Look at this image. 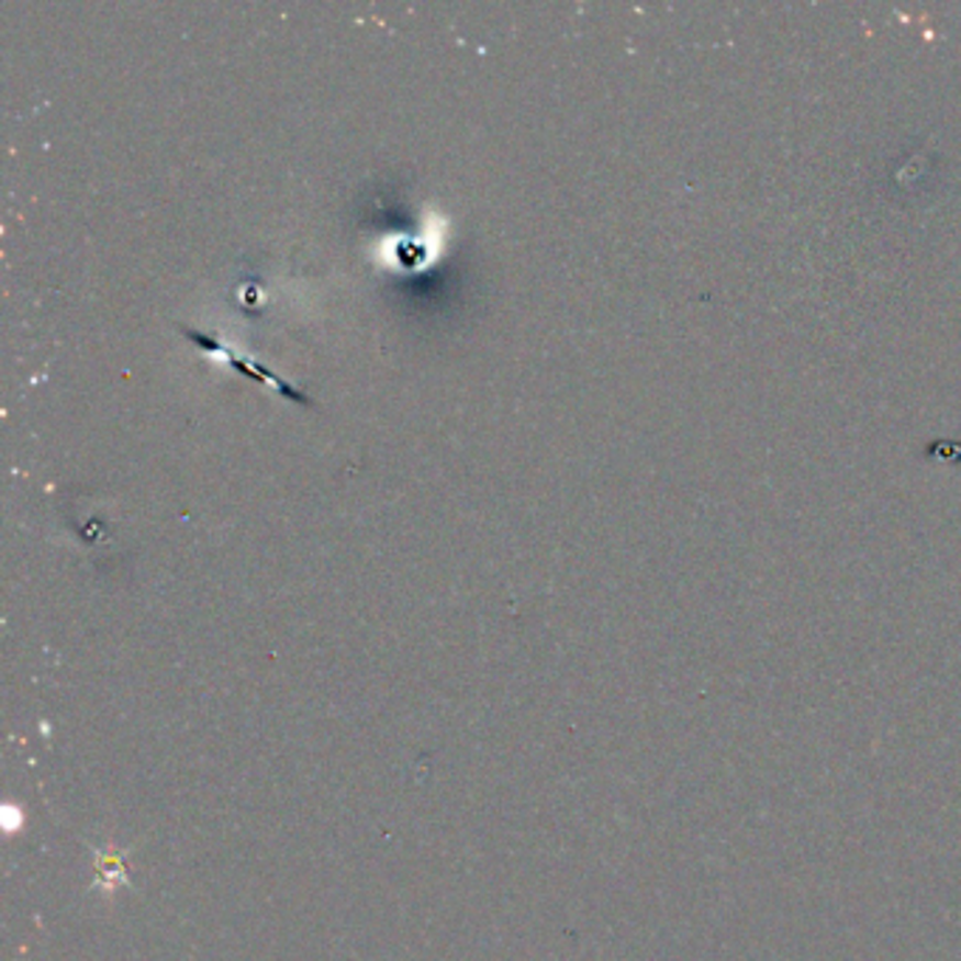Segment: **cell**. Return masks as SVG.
Segmentation results:
<instances>
[{
	"label": "cell",
	"instance_id": "1",
	"mask_svg": "<svg viewBox=\"0 0 961 961\" xmlns=\"http://www.w3.org/2000/svg\"><path fill=\"white\" fill-rule=\"evenodd\" d=\"M176 331L181 333L187 342H192L195 347H201L203 353H217V356L226 358V365L234 367V370L241 372V376L252 378V381L257 383H266V387H273L277 392H282V395L288 398V401L293 403H302V406H313L311 395L308 392H302L299 387H293V383H288L286 378H280L277 372L271 370V367H266L262 361H254V358L246 356H237V353L232 350L228 345H223L221 338L212 336V333H203L198 331V327H189V325H176Z\"/></svg>",
	"mask_w": 961,
	"mask_h": 961
}]
</instances>
